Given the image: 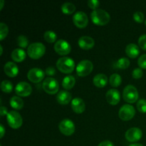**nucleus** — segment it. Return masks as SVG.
<instances>
[{
  "label": "nucleus",
  "mask_w": 146,
  "mask_h": 146,
  "mask_svg": "<svg viewBox=\"0 0 146 146\" xmlns=\"http://www.w3.org/2000/svg\"><path fill=\"white\" fill-rule=\"evenodd\" d=\"M91 18L94 24L103 26L109 22L111 17L110 14L106 11L101 9H97L91 13Z\"/></svg>",
  "instance_id": "obj_1"
},
{
  "label": "nucleus",
  "mask_w": 146,
  "mask_h": 146,
  "mask_svg": "<svg viewBox=\"0 0 146 146\" xmlns=\"http://www.w3.org/2000/svg\"><path fill=\"white\" fill-rule=\"evenodd\" d=\"M57 68L64 74H71L74 70L75 62L71 58L68 56L61 57L56 61Z\"/></svg>",
  "instance_id": "obj_2"
},
{
  "label": "nucleus",
  "mask_w": 146,
  "mask_h": 146,
  "mask_svg": "<svg viewBox=\"0 0 146 146\" xmlns=\"http://www.w3.org/2000/svg\"><path fill=\"white\" fill-rule=\"evenodd\" d=\"M46 51V47L42 43L34 42L29 44L27 48V54L30 58L33 59H38L41 58Z\"/></svg>",
  "instance_id": "obj_3"
},
{
  "label": "nucleus",
  "mask_w": 146,
  "mask_h": 146,
  "mask_svg": "<svg viewBox=\"0 0 146 146\" xmlns=\"http://www.w3.org/2000/svg\"><path fill=\"white\" fill-rule=\"evenodd\" d=\"M123 97L127 103H135L138 98V90L133 85L126 86L123 91Z\"/></svg>",
  "instance_id": "obj_4"
},
{
  "label": "nucleus",
  "mask_w": 146,
  "mask_h": 146,
  "mask_svg": "<svg viewBox=\"0 0 146 146\" xmlns=\"http://www.w3.org/2000/svg\"><path fill=\"white\" fill-rule=\"evenodd\" d=\"M9 125L14 129L20 128L23 123V119L19 113L16 111H11L7 115Z\"/></svg>",
  "instance_id": "obj_5"
},
{
  "label": "nucleus",
  "mask_w": 146,
  "mask_h": 146,
  "mask_svg": "<svg viewBox=\"0 0 146 146\" xmlns=\"http://www.w3.org/2000/svg\"><path fill=\"white\" fill-rule=\"evenodd\" d=\"M42 88L45 92L49 94H55L59 88V85L57 80L52 77H47L44 80Z\"/></svg>",
  "instance_id": "obj_6"
},
{
  "label": "nucleus",
  "mask_w": 146,
  "mask_h": 146,
  "mask_svg": "<svg viewBox=\"0 0 146 146\" xmlns=\"http://www.w3.org/2000/svg\"><path fill=\"white\" fill-rule=\"evenodd\" d=\"M94 68L93 63L89 60H82L76 66V74L79 76H86L91 73Z\"/></svg>",
  "instance_id": "obj_7"
},
{
  "label": "nucleus",
  "mask_w": 146,
  "mask_h": 146,
  "mask_svg": "<svg viewBox=\"0 0 146 146\" xmlns=\"http://www.w3.org/2000/svg\"><path fill=\"white\" fill-rule=\"evenodd\" d=\"M135 114V110L131 104H124L118 111V116L123 121H130Z\"/></svg>",
  "instance_id": "obj_8"
},
{
  "label": "nucleus",
  "mask_w": 146,
  "mask_h": 146,
  "mask_svg": "<svg viewBox=\"0 0 146 146\" xmlns=\"http://www.w3.org/2000/svg\"><path fill=\"white\" fill-rule=\"evenodd\" d=\"M58 128L61 133L65 135H71L75 131V124L71 120L65 118L59 123Z\"/></svg>",
  "instance_id": "obj_9"
},
{
  "label": "nucleus",
  "mask_w": 146,
  "mask_h": 146,
  "mask_svg": "<svg viewBox=\"0 0 146 146\" xmlns=\"http://www.w3.org/2000/svg\"><path fill=\"white\" fill-rule=\"evenodd\" d=\"M54 50L60 55H67L71 50V45L64 39L57 40L54 44Z\"/></svg>",
  "instance_id": "obj_10"
},
{
  "label": "nucleus",
  "mask_w": 146,
  "mask_h": 146,
  "mask_svg": "<svg viewBox=\"0 0 146 146\" xmlns=\"http://www.w3.org/2000/svg\"><path fill=\"white\" fill-rule=\"evenodd\" d=\"M45 76V72L39 68H32L27 73V78L33 83H39Z\"/></svg>",
  "instance_id": "obj_11"
},
{
  "label": "nucleus",
  "mask_w": 146,
  "mask_h": 146,
  "mask_svg": "<svg viewBox=\"0 0 146 146\" xmlns=\"http://www.w3.org/2000/svg\"><path fill=\"white\" fill-rule=\"evenodd\" d=\"M73 22L80 29H83L87 26L88 23V18L86 14L84 11H76L73 16Z\"/></svg>",
  "instance_id": "obj_12"
},
{
  "label": "nucleus",
  "mask_w": 146,
  "mask_h": 146,
  "mask_svg": "<svg viewBox=\"0 0 146 146\" xmlns=\"http://www.w3.org/2000/svg\"><path fill=\"white\" fill-rule=\"evenodd\" d=\"M32 92V88L29 83L25 81H21L18 83L15 87V93L21 97H27Z\"/></svg>",
  "instance_id": "obj_13"
},
{
  "label": "nucleus",
  "mask_w": 146,
  "mask_h": 146,
  "mask_svg": "<svg viewBox=\"0 0 146 146\" xmlns=\"http://www.w3.org/2000/svg\"><path fill=\"white\" fill-rule=\"evenodd\" d=\"M142 131L140 128H136V127L131 128L125 133V137L127 141L131 143L137 142L142 138Z\"/></svg>",
  "instance_id": "obj_14"
},
{
  "label": "nucleus",
  "mask_w": 146,
  "mask_h": 146,
  "mask_svg": "<svg viewBox=\"0 0 146 146\" xmlns=\"http://www.w3.org/2000/svg\"><path fill=\"white\" fill-rule=\"evenodd\" d=\"M106 98L108 104L111 105H116L121 100V95L118 90L115 88H111L106 92Z\"/></svg>",
  "instance_id": "obj_15"
},
{
  "label": "nucleus",
  "mask_w": 146,
  "mask_h": 146,
  "mask_svg": "<svg viewBox=\"0 0 146 146\" xmlns=\"http://www.w3.org/2000/svg\"><path fill=\"white\" fill-rule=\"evenodd\" d=\"M78 46L83 49L88 50L94 47V44H95V41H94V38L92 37L88 36H83L79 38L78 41Z\"/></svg>",
  "instance_id": "obj_16"
},
{
  "label": "nucleus",
  "mask_w": 146,
  "mask_h": 146,
  "mask_svg": "<svg viewBox=\"0 0 146 146\" xmlns=\"http://www.w3.org/2000/svg\"><path fill=\"white\" fill-rule=\"evenodd\" d=\"M71 108L76 113H82L86 109V104L84 100L81 98H74L71 101Z\"/></svg>",
  "instance_id": "obj_17"
},
{
  "label": "nucleus",
  "mask_w": 146,
  "mask_h": 146,
  "mask_svg": "<svg viewBox=\"0 0 146 146\" xmlns=\"http://www.w3.org/2000/svg\"><path fill=\"white\" fill-rule=\"evenodd\" d=\"M4 71L8 76L15 77L19 74V68L12 61H8L4 66Z\"/></svg>",
  "instance_id": "obj_18"
},
{
  "label": "nucleus",
  "mask_w": 146,
  "mask_h": 146,
  "mask_svg": "<svg viewBox=\"0 0 146 146\" xmlns=\"http://www.w3.org/2000/svg\"><path fill=\"white\" fill-rule=\"evenodd\" d=\"M71 94L68 91H61L58 93L56 96V101L58 104H62V105H66L71 101Z\"/></svg>",
  "instance_id": "obj_19"
},
{
  "label": "nucleus",
  "mask_w": 146,
  "mask_h": 146,
  "mask_svg": "<svg viewBox=\"0 0 146 146\" xmlns=\"http://www.w3.org/2000/svg\"><path fill=\"white\" fill-rule=\"evenodd\" d=\"M125 51L127 55L132 58H136L140 54L139 47L135 44H133V43L128 44L126 46Z\"/></svg>",
  "instance_id": "obj_20"
},
{
  "label": "nucleus",
  "mask_w": 146,
  "mask_h": 146,
  "mask_svg": "<svg viewBox=\"0 0 146 146\" xmlns=\"http://www.w3.org/2000/svg\"><path fill=\"white\" fill-rule=\"evenodd\" d=\"M93 81L96 86L103 88V87H105L108 84V78L105 74H98L94 77Z\"/></svg>",
  "instance_id": "obj_21"
},
{
  "label": "nucleus",
  "mask_w": 146,
  "mask_h": 146,
  "mask_svg": "<svg viewBox=\"0 0 146 146\" xmlns=\"http://www.w3.org/2000/svg\"><path fill=\"white\" fill-rule=\"evenodd\" d=\"M26 56H27V54H26V52L24 51V50L19 48H15L11 52V58L14 61H16V62H21V61H23L25 59Z\"/></svg>",
  "instance_id": "obj_22"
},
{
  "label": "nucleus",
  "mask_w": 146,
  "mask_h": 146,
  "mask_svg": "<svg viewBox=\"0 0 146 146\" xmlns=\"http://www.w3.org/2000/svg\"><path fill=\"white\" fill-rule=\"evenodd\" d=\"M10 106L16 110H21L24 107V101L20 97L14 96L10 98Z\"/></svg>",
  "instance_id": "obj_23"
},
{
  "label": "nucleus",
  "mask_w": 146,
  "mask_h": 146,
  "mask_svg": "<svg viewBox=\"0 0 146 146\" xmlns=\"http://www.w3.org/2000/svg\"><path fill=\"white\" fill-rule=\"evenodd\" d=\"M76 83V80L74 76L72 75H68L65 76L63 79L62 86L65 89L69 90L74 86Z\"/></svg>",
  "instance_id": "obj_24"
},
{
  "label": "nucleus",
  "mask_w": 146,
  "mask_h": 146,
  "mask_svg": "<svg viewBox=\"0 0 146 146\" xmlns=\"http://www.w3.org/2000/svg\"><path fill=\"white\" fill-rule=\"evenodd\" d=\"M76 6L71 2H65L61 5V11L66 14H71L75 11Z\"/></svg>",
  "instance_id": "obj_25"
},
{
  "label": "nucleus",
  "mask_w": 146,
  "mask_h": 146,
  "mask_svg": "<svg viewBox=\"0 0 146 146\" xmlns=\"http://www.w3.org/2000/svg\"><path fill=\"white\" fill-rule=\"evenodd\" d=\"M122 82V78L121 76L118 74H113L110 76L109 83L111 86L118 87L121 85Z\"/></svg>",
  "instance_id": "obj_26"
},
{
  "label": "nucleus",
  "mask_w": 146,
  "mask_h": 146,
  "mask_svg": "<svg viewBox=\"0 0 146 146\" xmlns=\"http://www.w3.org/2000/svg\"><path fill=\"white\" fill-rule=\"evenodd\" d=\"M44 38L45 41H46L48 43H53L56 41L57 38V35L54 31L48 30L46 31L44 34Z\"/></svg>",
  "instance_id": "obj_27"
},
{
  "label": "nucleus",
  "mask_w": 146,
  "mask_h": 146,
  "mask_svg": "<svg viewBox=\"0 0 146 146\" xmlns=\"http://www.w3.org/2000/svg\"><path fill=\"white\" fill-rule=\"evenodd\" d=\"M130 66V60L128 58L123 57L119 58L116 62V66L121 69H125Z\"/></svg>",
  "instance_id": "obj_28"
},
{
  "label": "nucleus",
  "mask_w": 146,
  "mask_h": 146,
  "mask_svg": "<svg viewBox=\"0 0 146 146\" xmlns=\"http://www.w3.org/2000/svg\"><path fill=\"white\" fill-rule=\"evenodd\" d=\"M1 89L4 93H11L13 89V84L8 80H4L1 84Z\"/></svg>",
  "instance_id": "obj_29"
},
{
  "label": "nucleus",
  "mask_w": 146,
  "mask_h": 146,
  "mask_svg": "<svg viewBox=\"0 0 146 146\" xmlns=\"http://www.w3.org/2000/svg\"><path fill=\"white\" fill-rule=\"evenodd\" d=\"M18 45L21 48H26L29 44V40L24 35H19L17 38Z\"/></svg>",
  "instance_id": "obj_30"
},
{
  "label": "nucleus",
  "mask_w": 146,
  "mask_h": 146,
  "mask_svg": "<svg viewBox=\"0 0 146 146\" xmlns=\"http://www.w3.org/2000/svg\"><path fill=\"white\" fill-rule=\"evenodd\" d=\"M9 32L8 27L4 23H0V40H3L7 36Z\"/></svg>",
  "instance_id": "obj_31"
},
{
  "label": "nucleus",
  "mask_w": 146,
  "mask_h": 146,
  "mask_svg": "<svg viewBox=\"0 0 146 146\" xmlns=\"http://www.w3.org/2000/svg\"><path fill=\"white\" fill-rule=\"evenodd\" d=\"M137 109L140 111L141 113H146V100L143 99H140L139 101L137 102L136 104Z\"/></svg>",
  "instance_id": "obj_32"
},
{
  "label": "nucleus",
  "mask_w": 146,
  "mask_h": 146,
  "mask_svg": "<svg viewBox=\"0 0 146 146\" xmlns=\"http://www.w3.org/2000/svg\"><path fill=\"white\" fill-rule=\"evenodd\" d=\"M133 19L136 22L142 23L144 20V14L141 11H135L133 14Z\"/></svg>",
  "instance_id": "obj_33"
},
{
  "label": "nucleus",
  "mask_w": 146,
  "mask_h": 146,
  "mask_svg": "<svg viewBox=\"0 0 146 146\" xmlns=\"http://www.w3.org/2000/svg\"><path fill=\"white\" fill-rule=\"evenodd\" d=\"M138 64L140 68L146 69V54H143L138 58Z\"/></svg>",
  "instance_id": "obj_34"
},
{
  "label": "nucleus",
  "mask_w": 146,
  "mask_h": 146,
  "mask_svg": "<svg viewBox=\"0 0 146 146\" xmlns=\"http://www.w3.org/2000/svg\"><path fill=\"white\" fill-rule=\"evenodd\" d=\"M143 75V70L141 68H135V69L132 72V76L134 78H141V77Z\"/></svg>",
  "instance_id": "obj_35"
},
{
  "label": "nucleus",
  "mask_w": 146,
  "mask_h": 146,
  "mask_svg": "<svg viewBox=\"0 0 146 146\" xmlns=\"http://www.w3.org/2000/svg\"><path fill=\"white\" fill-rule=\"evenodd\" d=\"M138 45L142 49L146 50V34H143L138 38Z\"/></svg>",
  "instance_id": "obj_36"
},
{
  "label": "nucleus",
  "mask_w": 146,
  "mask_h": 146,
  "mask_svg": "<svg viewBox=\"0 0 146 146\" xmlns=\"http://www.w3.org/2000/svg\"><path fill=\"white\" fill-rule=\"evenodd\" d=\"M100 5V1L98 0H88V6L94 10L97 9V7Z\"/></svg>",
  "instance_id": "obj_37"
},
{
  "label": "nucleus",
  "mask_w": 146,
  "mask_h": 146,
  "mask_svg": "<svg viewBox=\"0 0 146 146\" xmlns=\"http://www.w3.org/2000/svg\"><path fill=\"white\" fill-rule=\"evenodd\" d=\"M56 73L55 68L53 66H48V68L46 69L45 74L47 76H54Z\"/></svg>",
  "instance_id": "obj_38"
},
{
  "label": "nucleus",
  "mask_w": 146,
  "mask_h": 146,
  "mask_svg": "<svg viewBox=\"0 0 146 146\" xmlns=\"http://www.w3.org/2000/svg\"><path fill=\"white\" fill-rule=\"evenodd\" d=\"M98 146H114L113 143L110 141H104L100 143Z\"/></svg>",
  "instance_id": "obj_39"
},
{
  "label": "nucleus",
  "mask_w": 146,
  "mask_h": 146,
  "mask_svg": "<svg viewBox=\"0 0 146 146\" xmlns=\"http://www.w3.org/2000/svg\"><path fill=\"white\" fill-rule=\"evenodd\" d=\"M7 114H8V113H7V108L1 106L0 107V115H1V116H4V115H7Z\"/></svg>",
  "instance_id": "obj_40"
},
{
  "label": "nucleus",
  "mask_w": 146,
  "mask_h": 146,
  "mask_svg": "<svg viewBox=\"0 0 146 146\" xmlns=\"http://www.w3.org/2000/svg\"><path fill=\"white\" fill-rule=\"evenodd\" d=\"M0 133H1V137L0 138H2L4 133H5V128H4V125L2 124H0Z\"/></svg>",
  "instance_id": "obj_41"
},
{
  "label": "nucleus",
  "mask_w": 146,
  "mask_h": 146,
  "mask_svg": "<svg viewBox=\"0 0 146 146\" xmlns=\"http://www.w3.org/2000/svg\"><path fill=\"white\" fill-rule=\"evenodd\" d=\"M4 0H0V9H2L3 7H4Z\"/></svg>",
  "instance_id": "obj_42"
},
{
  "label": "nucleus",
  "mask_w": 146,
  "mask_h": 146,
  "mask_svg": "<svg viewBox=\"0 0 146 146\" xmlns=\"http://www.w3.org/2000/svg\"><path fill=\"white\" fill-rule=\"evenodd\" d=\"M129 146H144L141 143H132L131 145H129Z\"/></svg>",
  "instance_id": "obj_43"
},
{
  "label": "nucleus",
  "mask_w": 146,
  "mask_h": 146,
  "mask_svg": "<svg viewBox=\"0 0 146 146\" xmlns=\"http://www.w3.org/2000/svg\"><path fill=\"white\" fill-rule=\"evenodd\" d=\"M0 48H1V52H0V54H2V52H3V48H2V46L0 45Z\"/></svg>",
  "instance_id": "obj_44"
},
{
  "label": "nucleus",
  "mask_w": 146,
  "mask_h": 146,
  "mask_svg": "<svg viewBox=\"0 0 146 146\" xmlns=\"http://www.w3.org/2000/svg\"><path fill=\"white\" fill-rule=\"evenodd\" d=\"M145 25H146V19H145Z\"/></svg>",
  "instance_id": "obj_45"
},
{
  "label": "nucleus",
  "mask_w": 146,
  "mask_h": 146,
  "mask_svg": "<svg viewBox=\"0 0 146 146\" xmlns=\"http://www.w3.org/2000/svg\"><path fill=\"white\" fill-rule=\"evenodd\" d=\"M0 146H1V145H0Z\"/></svg>",
  "instance_id": "obj_46"
}]
</instances>
